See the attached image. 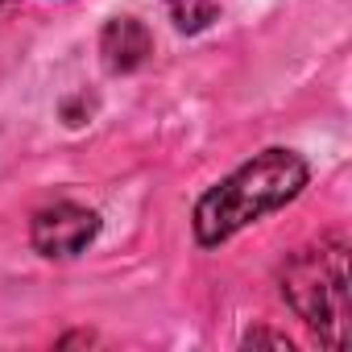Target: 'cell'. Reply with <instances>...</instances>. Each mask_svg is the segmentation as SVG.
Masks as SVG:
<instances>
[{
  "label": "cell",
  "mask_w": 352,
  "mask_h": 352,
  "mask_svg": "<svg viewBox=\"0 0 352 352\" xmlns=\"http://www.w3.org/2000/svg\"><path fill=\"white\" fill-rule=\"evenodd\" d=\"M307 179H311V170H307V162L294 149H265V153H257L253 162L232 170L224 183H216L195 204V241L204 249L224 245L241 228H249L261 216H270V212L286 208L290 199H298Z\"/></svg>",
  "instance_id": "1"
},
{
  "label": "cell",
  "mask_w": 352,
  "mask_h": 352,
  "mask_svg": "<svg viewBox=\"0 0 352 352\" xmlns=\"http://www.w3.org/2000/svg\"><path fill=\"white\" fill-rule=\"evenodd\" d=\"M282 294L294 307V315L311 331H319V340H327L331 348H344L348 311H352L348 245L331 236V241H319L315 249L294 253L282 270Z\"/></svg>",
  "instance_id": "2"
},
{
  "label": "cell",
  "mask_w": 352,
  "mask_h": 352,
  "mask_svg": "<svg viewBox=\"0 0 352 352\" xmlns=\"http://www.w3.org/2000/svg\"><path fill=\"white\" fill-rule=\"evenodd\" d=\"M100 232V216L91 208H79V204H54V208H42L30 224V241L42 257H79Z\"/></svg>",
  "instance_id": "3"
},
{
  "label": "cell",
  "mask_w": 352,
  "mask_h": 352,
  "mask_svg": "<svg viewBox=\"0 0 352 352\" xmlns=\"http://www.w3.org/2000/svg\"><path fill=\"white\" fill-rule=\"evenodd\" d=\"M149 50H153V38L137 17H112L100 34V54H104V67L112 75L137 71L149 58Z\"/></svg>",
  "instance_id": "4"
},
{
  "label": "cell",
  "mask_w": 352,
  "mask_h": 352,
  "mask_svg": "<svg viewBox=\"0 0 352 352\" xmlns=\"http://www.w3.org/2000/svg\"><path fill=\"white\" fill-rule=\"evenodd\" d=\"M179 34H204L216 21V0H162Z\"/></svg>",
  "instance_id": "5"
},
{
  "label": "cell",
  "mask_w": 352,
  "mask_h": 352,
  "mask_svg": "<svg viewBox=\"0 0 352 352\" xmlns=\"http://www.w3.org/2000/svg\"><path fill=\"white\" fill-rule=\"evenodd\" d=\"M257 344H270V348H282V352H290V340L286 336H278V331H249L245 336V348H257Z\"/></svg>",
  "instance_id": "6"
}]
</instances>
